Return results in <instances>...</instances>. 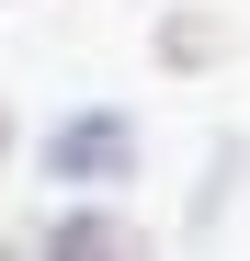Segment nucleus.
Returning a JSON list of instances; mask_svg holds the SVG:
<instances>
[{"label": "nucleus", "mask_w": 250, "mask_h": 261, "mask_svg": "<svg viewBox=\"0 0 250 261\" xmlns=\"http://www.w3.org/2000/svg\"><path fill=\"white\" fill-rule=\"evenodd\" d=\"M34 170L46 182H125L137 170V114H114V102H80V114H57L46 125V148H34Z\"/></svg>", "instance_id": "obj_1"}, {"label": "nucleus", "mask_w": 250, "mask_h": 261, "mask_svg": "<svg viewBox=\"0 0 250 261\" xmlns=\"http://www.w3.org/2000/svg\"><path fill=\"white\" fill-rule=\"evenodd\" d=\"M34 261H137V239H125V216L80 204V216H57V227H46V250H34Z\"/></svg>", "instance_id": "obj_2"}, {"label": "nucleus", "mask_w": 250, "mask_h": 261, "mask_svg": "<svg viewBox=\"0 0 250 261\" xmlns=\"http://www.w3.org/2000/svg\"><path fill=\"white\" fill-rule=\"evenodd\" d=\"M216 46H228L216 12H171L159 23V68H216Z\"/></svg>", "instance_id": "obj_3"}, {"label": "nucleus", "mask_w": 250, "mask_h": 261, "mask_svg": "<svg viewBox=\"0 0 250 261\" xmlns=\"http://www.w3.org/2000/svg\"><path fill=\"white\" fill-rule=\"evenodd\" d=\"M0 148H12V125H0Z\"/></svg>", "instance_id": "obj_4"}]
</instances>
